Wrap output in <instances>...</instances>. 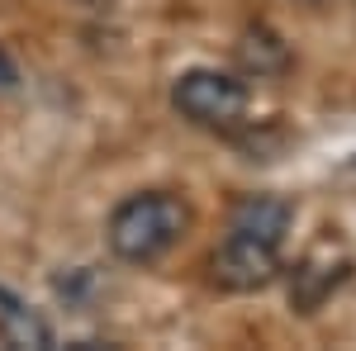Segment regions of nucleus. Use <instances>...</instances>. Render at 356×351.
<instances>
[{
  "label": "nucleus",
  "mask_w": 356,
  "mask_h": 351,
  "mask_svg": "<svg viewBox=\"0 0 356 351\" xmlns=\"http://www.w3.org/2000/svg\"><path fill=\"white\" fill-rule=\"evenodd\" d=\"M191 233V204L171 190H147V195H129L110 214V252L129 266H147L162 261L171 247Z\"/></svg>",
  "instance_id": "nucleus-1"
},
{
  "label": "nucleus",
  "mask_w": 356,
  "mask_h": 351,
  "mask_svg": "<svg viewBox=\"0 0 356 351\" xmlns=\"http://www.w3.org/2000/svg\"><path fill=\"white\" fill-rule=\"evenodd\" d=\"M171 105L181 119H191L195 129H214V133H238L247 119V85L228 72L195 67L171 85Z\"/></svg>",
  "instance_id": "nucleus-2"
},
{
  "label": "nucleus",
  "mask_w": 356,
  "mask_h": 351,
  "mask_svg": "<svg viewBox=\"0 0 356 351\" xmlns=\"http://www.w3.org/2000/svg\"><path fill=\"white\" fill-rule=\"evenodd\" d=\"M275 275H280V247L228 228V238L214 252V285L228 295H252V290H266Z\"/></svg>",
  "instance_id": "nucleus-3"
},
{
  "label": "nucleus",
  "mask_w": 356,
  "mask_h": 351,
  "mask_svg": "<svg viewBox=\"0 0 356 351\" xmlns=\"http://www.w3.org/2000/svg\"><path fill=\"white\" fill-rule=\"evenodd\" d=\"M352 275V256L337 243H318L314 252H304V261L290 275V309L295 313H314L323 309V299Z\"/></svg>",
  "instance_id": "nucleus-4"
},
{
  "label": "nucleus",
  "mask_w": 356,
  "mask_h": 351,
  "mask_svg": "<svg viewBox=\"0 0 356 351\" xmlns=\"http://www.w3.org/2000/svg\"><path fill=\"white\" fill-rule=\"evenodd\" d=\"M233 57H238V67H243L247 76H285L290 72V43L271 24H247L238 33Z\"/></svg>",
  "instance_id": "nucleus-5"
},
{
  "label": "nucleus",
  "mask_w": 356,
  "mask_h": 351,
  "mask_svg": "<svg viewBox=\"0 0 356 351\" xmlns=\"http://www.w3.org/2000/svg\"><path fill=\"white\" fill-rule=\"evenodd\" d=\"M290 218H295V209L280 195H247V199H238V209H233V228L280 247L285 233H290Z\"/></svg>",
  "instance_id": "nucleus-6"
},
{
  "label": "nucleus",
  "mask_w": 356,
  "mask_h": 351,
  "mask_svg": "<svg viewBox=\"0 0 356 351\" xmlns=\"http://www.w3.org/2000/svg\"><path fill=\"white\" fill-rule=\"evenodd\" d=\"M0 327H5V342H15V347H53L48 323L33 309H24L19 299H10L5 290H0Z\"/></svg>",
  "instance_id": "nucleus-7"
},
{
  "label": "nucleus",
  "mask_w": 356,
  "mask_h": 351,
  "mask_svg": "<svg viewBox=\"0 0 356 351\" xmlns=\"http://www.w3.org/2000/svg\"><path fill=\"white\" fill-rule=\"evenodd\" d=\"M19 81V72H15V62H10V57L0 53V90H5V85H15Z\"/></svg>",
  "instance_id": "nucleus-8"
},
{
  "label": "nucleus",
  "mask_w": 356,
  "mask_h": 351,
  "mask_svg": "<svg viewBox=\"0 0 356 351\" xmlns=\"http://www.w3.org/2000/svg\"><path fill=\"white\" fill-rule=\"evenodd\" d=\"M86 5H105V0H86Z\"/></svg>",
  "instance_id": "nucleus-9"
},
{
  "label": "nucleus",
  "mask_w": 356,
  "mask_h": 351,
  "mask_svg": "<svg viewBox=\"0 0 356 351\" xmlns=\"http://www.w3.org/2000/svg\"><path fill=\"white\" fill-rule=\"evenodd\" d=\"M309 5H318V0H309Z\"/></svg>",
  "instance_id": "nucleus-10"
}]
</instances>
